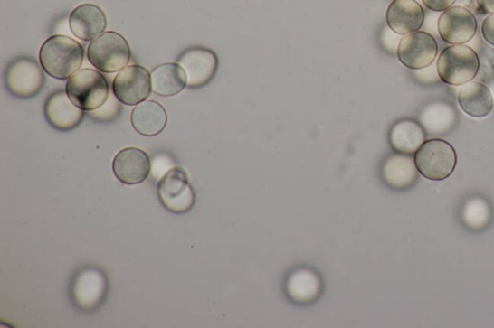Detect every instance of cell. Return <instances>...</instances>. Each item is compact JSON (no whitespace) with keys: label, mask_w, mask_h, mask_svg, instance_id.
Listing matches in <instances>:
<instances>
[{"label":"cell","mask_w":494,"mask_h":328,"mask_svg":"<svg viewBox=\"0 0 494 328\" xmlns=\"http://www.w3.org/2000/svg\"><path fill=\"white\" fill-rule=\"evenodd\" d=\"M166 110L155 100L143 101L133 110L130 122L134 129L145 137L161 134L167 126Z\"/></svg>","instance_id":"17"},{"label":"cell","mask_w":494,"mask_h":328,"mask_svg":"<svg viewBox=\"0 0 494 328\" xmlns=\"http://www.w3.org/2000/svg\"><path fill=\"white\" fill-rule=\"evenodd\" d=\"M178 64L185 72L187 87L198 89L206 86L215 76L219 59L205 48H192L183 52Z\"/></svg>","instance_id":"10"},{"label":"cell","mask_w":494,"mask_h":328,"mask_svg":"<svg viewBox=\"0 0 494 328\" xmlns=\"http://www.w3.org/2000/svg\"><path fill=\"white\" fill-rule=\"evenodd\" d=\"M415 160L411 155H395L388 157L383 166V178L387 185L395 189L412 186L418 178Z\"/></svg>","instance_id":"20"},{"label":"cell","mask_w":494,"mask_h":328,"mask_svg":"<svg viewBox=\"0 0 494 328\" xmlns=\"http://www.w3.org/2000/svg\"><path fill=\"white\" fill-rule=\"evenodd\" d=\"M66 92L81 110L93 112L108 101L110 87L104 74L92 69H83L68 80Z\"/></svg>","instance_id":"2"},{"label":"cell","mask_w":494,"mask_h":328,"mask_svg":"<svg viewBox=\"0 0 494 328\" xmlns=\"http://www.w3.org/2000/svg\"><path fill=\"white\" fill-rule=\"evenodd\" d=\"M442 39L450 44H463L470 42L477 32V20L471 11L455 6L442 14L438 23Z\"/></svg>","instance_id":"11"},{"label":"cell","mask_w":494,"mask_h":328,"mask_svg":"<svg viewBox=\"0 0 494 328\" xmlns=\"http://www.w3.org/2000/svg\"><path fill=\"white\" fill-rule=\"evenodd\" d=\"M418 172L432 182H442L457 166V153L451 144L442 139L426 141L414 156Z\"/></svg>","instance_id":"3"},{"label":"cell","mask_w":494,"mask_h":328,"mask_svg":"<svg viewBox=\"0 0 494 328\" xmlns=\"http://www.w3.org/2000/svg\"><path fill=\"white\" fill-rule=\"evenodd\" d=\"M425 140V129L413 119H402L389 133L390 145L401 155H415Z\"/></svg>","instance_id":"19"},{"label":"cell","mask_w":494,"mask_h":328,"mask_svg":"<svg viewBox=\"0 0 494 328\" xmlns=\"http://www.w3.org/2000/svg\"><path fill=\"white\" fill-rule=\"evenodd\" d=\"M129 44L119 33L108 32L96 38L87 50L90 63L100 71L113 73L127 67L130 61Z\"/></svg>","instance_id":"5"},{"label":"cell","mask_w":494,"mask_h":328,"mask_svg":"<svg viewBox=\"0 0 494 328\" xmlns=\"http://www.w3.org/2000/svg\"><path fill=\"white\" fill-rule=\"evenodd\" d=\"M153 92L159 97H174L187 86L185 70L179 64L165 63L151 72Z\"/></svg>","instance_id":"21"},{"label":"cell","mask_w":494,"mask_h":328,"mask_svg":"<svg viewBox=\"0 0 494 328\" xmlns=\"http://www.w3.org/2000/svg\"><path fill=\"white\" fill-rule=\"evenodd\" d=\"M476 2L485 12L494 13V0H476Z\"/></svg>","instance_id":"26"},{"label":"cell","mask_w":494,"mask_h":328,"mask_svg":"<svg viewBox=\"0 0 494 328\" xmlns=\"http://www.w3.org/2000/svg\"><path fill=\"white\" fill-rule=\"evenodd\" d=\"M455 109L445 102L430 104L420 116L423 128L431 134H442L451 128L456 122Z\"/></svg>","instance_id":"22"},{"label":"cell","mask_w":494,"mask_h":328,"mask_svg":"<svg viewBox=\"0 0 494 328\" xmlns=\"http://www.w3.org/2000/svg\"><path fill=\"white\" fill-rule=\"evenodd\" d=\"M482 36L490 46L494 47V13L490 14L483 22Z\"/></svg>","instance_id":"24"},{"label":"cell","mask_w":494,"mask_h":328,"mask_svg":"<svg viewBox=\"0 0 494 328\" xmlns=\"http://www.w3.org/2000/svg\"><path fill=\"white\" fill-rule=\"evenodd\" d=\"M423 3L431 11L442 12L451 8L456 0H423Z\"/></svg>","instance_id":"25"},{"label":"cell","mask_w":494,"mask_h":328,"mask_svg":"<svg viewBox=\"0 0 494 328\" xmlns=\"http://www.w3.org/2000/svg\"><path fill=\"white\" fill-rule=\"evenodd\" d=\"M40 64L50 77L58 80H70L81 69L84 50L74 39L55 35L42 44Z\"/></svg>","instance_id":"1"},{"label":"cell","mask_w":494,"mask_h":328,"mask_svg":"<svg viewBox=\"0 0 494 328\" xmlns=\"http://www.w3.org/2000/svg\"><path fill=\"white\" fill-rule=\"evenodd\" d=\"M108 291V279L97 268L82 270L72 285L71 294L76 305L83 310H91L103 302Z\"/></svg>","instance_id":"13"},{"label":"cell","mask_w":494,"mask_h":328,"mask_svg":"<svg viewBox=\"0 0 494 328\" xmlns=\"http://www.w3.org/2000/svg\"><path fill=\"white\" fill-rule=\"evenodd\" d=\"M69 24L71 33L78 39L90 42L105 33L108 20L105 12L99 6L84 4L72 10Z\"/></svg>","instance_id":"15"},{"label":"cell","mask_w":494,"mask_h":328,"mask_svg":"<svg viewBox=\"0 0 494 328\" xmlns=\"http://www.w3.org/2000/svg\"><path fill=\"white\" fill-rule=\"evenodd\" d=\"M438 52V42L432 35L416 32L401 39L397 56L404 67L418 70L432 65Z\"/></svg>","instance_id":"9"},{"label":"cell","mask_w":494,"mask_h":328,"mask_svg":"<svg viewBox=\"0 0 494 328\" xmlns=\"http://www.w3.org/2000/svg\"><path fill=\"white\" fill-rule=\"evenodd\" d=\"M7 91L19 98L36 97L46 84L45 74L36 60L21 56L8 64L5 71Z\"/></svg>","instance_id":"6"},{"label":"cell","mask_w":494,"mask_h":328,"mask_svg":"<svg viewBox=\"0 0 494 328\" xmlns=\"http://www.w3.org/2000/svg\"><path fill=\"white\" fill-rule=\"evenodd\" d=\"M113 94L126 106H138L152 91L151 74L142 66L132 65L121 70L112 83Z\"/></svg>","instance_id":"8"},{"label":"cell","mask_w":494,"mask_h":328,"mask_svg":"<svg viewBox=\"0 0 494 328\" xmlns=\"http://www.w3.org/2000/svg\"><path fill=\"white\" fill-rule=\"evenodd\" d=\"M288 294L298 303H309L321 292V281L309 270H299L290 276Z\"/></svg>","instance_id":"23"},{"label":"cell","mask_w":494,"mask_h":328,"mask_svg":"<svg viewBox=\"0 0 494 328\" xmlns=\"http://www.w3.org/2000/svg\"><path fill=\"white\" fill-rule=\"evenodd\" d=\"M157 197L166 211L184 214L195 203V192L182 168L169 170L157 184Z\"/></svg>","instance_id":"7"},{"label":"cell","mask_w":494,"mask_h":328,"mask_svg":"<svg viewBox=\"0 0 494 328\" xmlns=\"http://www.w3.org/2000/svg\"><path fill=\"white\" fill-rule=\"evenodd\" d=\"M112 171L116 178L126 185L144 183L151 172L148 155L138 147H127L115 155Z\"/></svg>","instance_id":"12"},{"label":"cell","mask_w":494,"mask_h":328,"mask_svg":"<svg viewBox=\"0 0 494 328\" xmlns=\"http://www.w3.org/2000/svg\"><path fill=\"white\" fill-rule=\"evenodd\" d=\"M440 79L448 85L460 86L474 80L480 69V60L474 50L463 44L446 48L438 59Z\"/></svg>","instance_id":"4"},{"label":"cell","mask_w":494,"mask_h":328,"mask_svg":"<svg viewBox=\"0 0 494 328\" xmlns=\"http://www.w3.org/2000/svg\"><path fill=\"white\" fill-rule=\"evenodd\" d=\"M489 88L490 92H491V95H492V98H493V108H494V80L490 82Z\"/></svg>","instance_id":"27"},{"label":"cell","mask_w":494,"mask_h":328,"mask_svg":"<svg viewBox=\"0 0 494 328\" xmlns=\"http://www.w3.org/2000/svg\"><path fill=\"white\" fill-rule=\"evenodd\" d=\"M424 20V10L416 0H394L386 11L388 27L399 35L418 32Z\"/></svg>","instance_id":"16"},{"label":"cell","mask_w":494,"mask_h":328,"mask_svg":"<svg viewBox=\"0 0 494 328\" xmlns=\"http://www.w3.org/2000/svg\"><path fill=\"white\" fill-rule=\"evenodd\" d=\"M43 110L48 123L60 131L77 128L85 116V111L77 107L63 89L49 96Z\"/></svg>","instance_id":"14"},{"label":"cell","mask_w":494,"mask_h":328,"mask_svg":"<svg viewBox=\"0 0 494 328\" xmlns=\"http://www.w3.org/2000/svg\"><path fill=\"white\" fill-rule=\"evenodd\" d=\"M458 103L464 113L476 118L485 117L493 110L490 89L479 81H470L460 89Z\"/></svg>","instance_id":"18"}]
</instances>
